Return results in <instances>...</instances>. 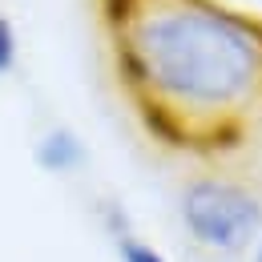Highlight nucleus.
Masks as SVG:
<instances>
[{
    "label": "nucleus",
    "mask_w": 262,
    "mask_h": 262,
    "mask_svg": "<svg viewBox=\"0 0 262 262\" xmlns=\"http://www.w3.org/2000/svg\"><path fill=\"white\" fill-rule=\"evenodd\" d=\"M16 57H20V40H16V29H12V20L0 12V77L16 69Z\"/></svg>",
    "instance_id": "nucleus-5"
},
{
    "label": "nucleus",
    "mask_w": 262,
    "mask_h": 262,
    "mask_svg": "<svg viewBox=\"0 0 262 262\" xmlns=\"http://www.w3.org/2000/svg\"><path fill=\"white\" fill-rule=\"evenodd\" d=\"M113 250H117V262H169L154 242L137 238V234H129V230L113 234Z\"/></svg>",
    "instance_id": "nucleus-4"
},
{
    "label": "nucleus",
    "mask_w": 262,
    "mask_h": 262,
    "mask_svg": "<svg viewBox=\"0 0 262 262\" xmlns=\"http://www.w3.org/2000/svg\"><path fill=\"white\" fill-rule=\"evenodd\" d=\"M178 222L206 254L238 258L262 234V194L230 173H198L178 194Z\"/></svg>",
    "instance_id": "nucleus-2"
},
{
    "label": "nucleus",
    "mask_w": 262,
    "mask_h": 262,
    "mask_svg": "<svg viewBox=\"0 0 262 262\" xmlns=\"http://www.w3.org/2000/svg\"><path fill=\"white\" fill-rule=\"evenodd\" d=\"M33 162L40 165L45 173H53V178H69V173H77V169L85 165V141L69 129V125H57V129L36 137Z\"/></svg>",
    "instance_id": "nucleus-3"
},
{
    "label": "nucleus",
    "mask_w": 262,
    "mask_h": 262,
    "mask_svg": "<svg viewBox=\"0 0 262 262\" xmlns=\"http://www.w3.org/2000/svg\"><path fill=\"white\" fill-rule=\"evenodd\" d=\"M246 254H250V262H262V234H258V242H254V246H250Z\"/></svg>",
    "instance_id": "nucleus-6"
},
{
    "label": "nucleus",
    "mask_w": 262,
    "mask_h": 262,
    "mask_svg": "<svg viewBox=\"0 0 262 262\" xmlns=\"http://www.w3.org/2000/svg\"><path fill=\"white\" fill-rule=\"evenodd\" d=\"M109 65L149 141L238 158L262 125V20L222 0H97Z\"/></svg>",
    "instance_id": "nucleus-1"
}]
</instances>
